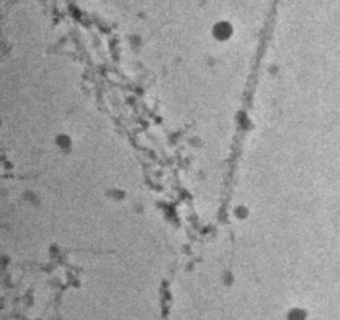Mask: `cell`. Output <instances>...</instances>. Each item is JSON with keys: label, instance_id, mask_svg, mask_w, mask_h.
<instances>
[{"label": "cell", "instance_id": "cell-1", "mask_svg": "<svg viewBox=\"0 0 340 320\" xmlns=\"http://www.w3.org/2000/svg\"><path fill=\"white\" fill-rule=\"evenodd\" d=\"M213 36L218 40H226L233 35V28L228 22H218L213 28Z\"/></svg>", "mask_w": 340, "mask_h": 320}]
</instances>
